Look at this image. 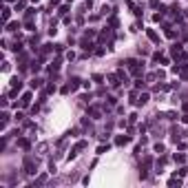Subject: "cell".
Wrapping results in <instances>:
<instances>
[{
  "instance_id": "cell-1",
  "label": "cell",
  "mask_w": 188,
  "mask_h": 188,
  "mask_svg": "<svg viewBox=\"0 0 188 188\" xmlns=\"http://www.w3.org/2000/svg\"><path fill=\"white\" fill-rule=\"evenodd\" d=\"M47 148H49V146L44 144V142H42V144H38V153H47Z\"/></svg>"
}]
</instances>
